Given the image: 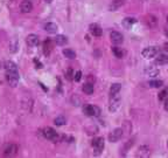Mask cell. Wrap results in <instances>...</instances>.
Wrapping results in <instances>:
<instances>
[{"instance_id": "cell-1", "label": "cell", "mask_w": 168, "mask_h": 158, "mask_svg": "<svg viewBox=\"0 0 168 158\" xmlns=\"http://www.w3.org/2000/svg\"><path fill=\"white\" fill-rule=\"evenodd\" d=\"M42 135H43L44 138L50 139V141H53V142H61V141L64 138V136L58 135L53 128H49V127H47V128H44V129L42 130Z\"/></svg>"}, {"instance_id": "cell-2", "label": "cell", "mask_w": 168, "mask_h": 158, "mask_svg": "<svg viewBox=\"0 0 168 158\" xmlns=\"http://www.w3.org/2000/svg\"><path fill=\"white\" fill-rule=\"evenodd\" d=\"M83 113L90 117H98L101 115V109L94 104H85L83 107Z\"/></svg>"}, {"instance_id": "cell-3", "label": "cell", "mask_w": 168, "mask_h": 158, "mask_svg": "<svg viewBox=\"0 0 168 158\" xmlns=\"http://www.w3.org/2000/svg\"><path fill=\"white\" fill-rule=\"evenodd\" d=\"M6 80L10 83L11 87H17L20 80V76L18 71H8L6 73Z\"/></svg>"}, {"instance_id": "cell-4", "label": "cell", "mask_w": 168, "mask_h": 158, "mask_svg": "<svg viewBox=\"0 0 168 158\" xmlns=\"http://www.w3.org/2000/svg\"><path fill=\"white\" fill-rule=\"evenodd\" d=\"M123 135H124V130H123L121 128H117V129H115V130L109 135V141L112 142V143L118 142V141L123 137Z\"/></svg>"}, {"instance_id": "cell-5", "label": "cell", "mask_w": 168, "mask_h": 158, "mask_svg": "<svg viewBox=\"0 0 168 158\" xmlns=\"http://www.w3.org/2000/svg\"><path fill=\"white\" fill-rule=\"evenodd\" d=\"M91 145L94 146V149L96 150L97 153H101L104 149V139L102 137H97V138H94L92 139V143Z\"/></svg>"}, {"instance_id": "cell-6", "label": "cell", "mask_w": 168, "mask_h": 158, "mask_svg": "<svg viewBox=\"0 0 168 158\" xmlns=\"http://www.w3.org/2000/svg\"><path fill=\"white\" fill-rule=\"evenodd\" d=\"M156 53H158V50H156L155 47H146V48L142 49L141 55L145 59H152V57H154L156 55Z\"/></svg>"}, {"instance_id": "cell-7", "label": "cell", "mask_w": 168, "mask_h": 158, "mask_svg": "<svg viewBox=\"0 0 168 158\" xmlns=\"http://www.w3.org/2000/svg\"><path fill=\"white\" fill-rule=\"evenodd\" d=\"M17 152H18V146L15 144H8L4 149V156H6V157L15 156Z\"/></svg>"}, {"instance_id": "cell-8", "label": "cell", "mask_w": 168, "mask_h": 158, "mask_svg": "<svg viewBox=\"0 0 168 158\" xmlns=\"http://www.w3.org/2000/svg\"><path fill=\"white\" fill-rule=\"evenodd\" d=\"M119 104H120L119 94L111 96V100H110V111H116L119 108Z\"/></svg>"}, {"instance_id": "cell-9", "label": "cell", "mask_w": 168, "mask_h": 158, "mask_svg": "<svg viewBox=\"0 0 168 158\" xmlns=\"http://www.w3.org/2000/svg\"><path fill=\"white\" fill-rule=\"evenodd\" d=\"M20 10L22 13H31L33 10V4L29 1V0H22L20 4Z\"/></svg>"}, {"instance_id": "cell-10", "label": "cell", "mask_w": 168, "mask_h": 158, "mask_svg": "<svg viewBox=\"0 0 168 158\" xmlns=\"http://www.w3.org/2000/svg\"><path fill=\"white\" fill-rule=\"evenodd\" d=\"M110 39H111V41H112L113 43H116V45H119V43H121V42L124 41L123 35H121L119 32H116V31H113V32L110 33Z\"/></svg>"}, {"instance_id": "cell-11", "label": "cell", "mask_w": 168, "mask_h": 158, "mask_svg": "<svg viewBox=\"0 0 168 158\" xmlns=\"http://www.w3.org/2000/svg\"><path fill=\"white\" fill-rule=\"evenodd\" d=\"M39 42H40L39 36L35 35V34H29V35L26 38V43H27L29 47H35V46L39 45Z\"/></svg>"}, {"instance_id": "cell-12", "label": "cell", "mask_w": 168, "mask_h": 158, "mask_svg": "<svg viewBox=\"0 0 168 158\" xmlns=\"http://www.w3.org/2000/svg\"><path fill=\"white\" fill-rule=\"evenodd\" d=\"M3 67H4V69L6 70V73H8V71H18V66H17L13 61H10V60L4 61Z\"/></svg>"}, {"instance_id": "cell-13", "label": "cell", "mask_w": 168, "mask_h": 158, "mask_svg": "<svg viewBox=\"0 0 168 158\" xmlns=\"http://www.w3.org/2000/svg\"><path fill=\"white\" fill-rule=\"evenodd\" d=\"M89 31H90L91 35H94V36H101L103 34V31H102L101 26L97 25V24H91L90 27H89Z\"/></svg>"}, {"instance_id": "cell-14", "label": "cell", "mask_w": 168, "mask_h": 158, "mask_svg": "<svg viewBox=\"0 0 168 158\" xmlns=\"http://www.w3.org/2000/svg\"><path fill=\"white\" fill-rule=\"evenodd\" d=\"M43 28H44V31H46L47 33H49V34H56V32L58 31V26H57L56 24H54V22H47V24L43 26Z\"/></svg>"}, {"instance_id": "cell-15", "label": "cell", "mask_w": 168, "mask_h": 158, "mask_svg": "<svg viewBox=\"0 0 168 158\" xmlns=\"http://www.w3.org/2000/svg\"><path fill=\"white\" fill-rule=\"evenodd\" d=\"M145 73L148 75V76H151V77H154V76H156V75H159V69L156 68V67H154V66H147L146 68H145Z\"/></svg>"}, {"instance_id": "cell-16", "label": "cell", "mask_w": 168, "mask_h": 158, "mask_svg": "<svg viewBox=\"0 0 168 158\" xmlns=\"http://www.w3.org/2000/svg\"><path fill=\"white\" fill-rule=\"evenodd\" d=\"M67 42H68V39H67L65 35L58 34V35H56V36L54 38V43L57 45V46H63V45H65Z\"/></svg>"}, {"instance_id": "cell-17", "label": "cell", "mask_w": 168, "mask_h": 158, "mask_svg": "<svg viewBox=\"0 0 168 158\" xmlns=\"http://www.w3.org/2000/svg\"><path fill=\"white\" fill-rule=\"evenodd\" d=\"M149 152H151V150H149V148H148L147 145H141V146L138 149V153H137V156H140V157H147V156L149 155Z\"/></svg>"}, {"instance_id": "cell-18", "label": "cell", "mask_w": 168, "mask_h": 158, "mask_svg": "<svg viewBox=\"0 0 168 158\" xmlns=\"http://www.w3.org/2000/svg\"><path fill=\"white\" fill-rule=\"evenodd\" d=\"M155 63L159 64V66H162V64L168 63V56L165 55V54H159V55L155 57Z\"/></svg>"}, {"instance_id": "cell-19", "label": "cell", "mask_w": 168, "mask_h": 158, "mask_svg": "<svg viewBox=\"0 0 168 158\" xmlns=\"http://www.w3.org/2000/svg\"><path fill=\"white\" fill-rule=\"evenodd\" d=\"M112 53L118 59H123L125 56V50L123 48H119V47H112Z\"/></svg>"}, {"instance_id": "cell-20", "label": "cell", "mask_w": 168, "mask_h": 158, "mask_svg": "<svg viewBox=\"0 0 168 158\" xmlns=\"http://www.w3.org/2000/svg\"><path fill=\"white\" fill-rule=\"evenodd\" d=\"M82 90L87 95H91V94H94V90H95V88H94V83H85L83 87H82Z\"/></svg>"}, {"instance_id": "cell-21", "label": "cell", "mask_w": 168, "mask_h": 158, "mask_svg": "<svg viewBox=\"0 0 168 158\" xmlns=\"http://www.w3.org/2000/svg\"><path fill=\"white\" fill-rule=\"evenodd\" d=\"M146 22H147V25H148L151 28H154V27H156L158 20H156V18H155L154 15L149 14V15H147V20H146Z\"/></svg>"}, {"instance_id": "cell-22", "label": "cell", "mask_w": 168, "mask_h": 158, "mask_svg": "<svg viewBox=\"0 0 168 158\" xmlns=\"http://www.w3.org/2000/svg\"><path fill=\"white\" fill-rule=\"evenodd\" d=\"M62 53H63V55H64L67 59L72 60V59L76 57V53H75V50H72V49H70V48H64Z\"/></svg>"}, {"instance_id": "cell-23", "label": "cell", "mask_w": 168, "mask_h": 158, "mask_svg": "<svg viewBox=\"0 0 168 158\" xmlns=\"http://www.w3.org/2000/svg\"><path fill=\"white\" fill-rule=\"evenodd\" d=\"M121 89V86L119 83H113L110 88V96H113V95H118L119 92Z\"/></svg>"}, {"instance_id": "cell-24", "label": "cell", "mask_w": 168, "mask_h": 158, "mask_svg": "<svg viewBox=\"0 0 168 158\" xmlns=\"http://www.w3.org/2000/svg\"><path fill=\"white\" fill-rule=\"evenodd\" d=\"M53 49V45H51V40H46L43 43V52L46 55H49L50 52Z\"/></svg>"}, {"instance_id": "cell-25", "label": "cell", "mask_w": 168, "mask_h": 158, "mask_svg": "<svg viewBox=\"0 0 168 158\" xmlns=\"http://www.w3.org/2000/svg\"><path fill=\"white\" fill-rule=\"evenodd\" d=\"M54 123L56 124V125H58V127H61V125H64L65 123H67V118L64 117V116H57L55 120H54Z\"/></svg>"}, {"instance_id": "cell-26", "label": "cell", "mask_w": 168, "mask_h": 158, "mask_svg": "<svg viewBox=\"0 0 168 158\" xmlns=\"http://www.w3.org/2000/svg\"><path fill=\"white\" fill-rule=\"evenodd\" d=\"M149 86L153 87V88H160L163 86V82L161 80H154V81H151L149 82Z\"/></svg>"}, {"instance_id": "cell-27", "label": "cell", "mask_w": 168, "mask_h": 158, "mask_svg": "<svg viewBox=\"0 0 168 158\" xmlns=\"http://www.w3.org/2000/svg\"><path fill=\"white\" fill-rule=\"evenodd\" d=\"M135 22H137V20H135L134 18H126V19L123 21L124 26H126V27H130L131 25H133V24H135Z\"/></svg>"}, {"instance_id": "cell-28", "label": "cell", "mask_w": 168, "mask_h": 158, "mask_svg": "<svg viewBox=\"0 0 168 158\" xmlns=\"http://www.w3.org/2000/svg\"><path fill=\"white\" fill-rule=\"evenodd\" d=\"M168 96V89L166 90H162L160 94H159V101H165V99Z\"/></svg>"}, {"instance_id": "cell-29", "label": "cell", "mask_w": 168, "mask_h": 158, "mask_svg": "<svg viewBox=\"0 0 168 158\" xmlns=\"http://www.w3.org/2000/svg\"><path fill=\"white\" fill-rule=\"evenodd\" d=\"M67 78H68V80H72V78H74V76H75V74H74V71H72V69L71 68H69L68 70H67Z\"/></svg>"}, {"instance_id": "cell-30", "label": "cell", "mask_w": 168, "mask_h": 158, "mask_svg": "<svg viewBox=\"0 0 168 158\" xmlns=\"http://www.w3.org/2000/svg\"><path fill=\"white\" fill-rule=\"evenodd\" d=\"M124 4V0H115V1H113V10L115 8H117V7H119V6H121Z\"/></svg>"}, {"instance_id": "cell-31", "label": "cell", "mask_w": 168, "mask_h": 158, "mask_svg": "<svg viewBox=\"0 0 168 158\" xmlns=\"http://www.w3.org/2000/svg\"><path fill=\"white\" fill-rule=\"evenodd\" d=\"M81 78H82V71H76V74H75V76H74V80L76 81V82H79L81 81Z\"/></svg>"}, {"instance_id": "cell-32", "label": "cell", "mask_w": 168, "mask_h": 158, "mask_svg": "<svg viewBox=\"0 0 168 158\" xmlns=\"http://www.w3.org/2000/svg\"><path fill=\"white\" fill-rule=\"evenodd\" d=\"M133 144H134V141H133V139L127 141V143H126V144H125V146H124V150H128V149H130V148H131Z\"/></svg>"}, {"instance_id": "cell-33", "label": "cell", "mask_w": 168, "mask_h": 158, "mask_svg": "<svg viewBox=\"0 0 168 158\" xmlns=\"http://www.w3.org/2000/svg\"><path fill=\"white\" fill-rule=\"evenodd\" d=\"M165 109L168 110V96L165 99Z\"/></svg>"}, {"instance_id": "cell-34", "label": "cell", "mask_w": 168, "mask_h": 158, "mask_svg": "<svg viewBox=\"0 0 168 158\" xmlns=\"http://www.w3.org/2000/svg\"><path fill=\"white\" fill-rule=\"evenodd\" d=\"M163 50H165V52H168V42H166V43L163 45Z\"/></svg>"}, {"instance_id": "cell-35", "label": "cell", "mask_w": 168, "mask_h": 158, "mask_svg": "<svg viewBox=\"0 0 168 158\" xmlns=\"http://www.w3.org/2000/svg\"><path fill=\"white\" fill-rule=\"evenodd\" d=\"M165 35H166V36L168 38V25H167V26L165 27Z\"/></svg>"}, {"instance_id": "cell-36", "label": "cell", "mask_w": 168, "mask_h": 158, "mask_svg": "<svg viewBox=\"0 0 168 158\" xmlns=\"http://www.w3.org/2000/svg\"><path fill=\"white\" fill-rule=\"evenodd\" d=\"M46 1H47V3H51V1H53V0H46Z\"/></svg>"}, {"instance_id": "cell-37", "label": "cell", "mask_w": 168, "mask_h": 158, "mask_svg": "<svg viewBox=\"0 0 168 158\" xmlns=\"http://www.w3.org/2000/svg\"><path fill=\"white\" fill-rule=\"evenodd\" d=\"M167 148H168V141H167Z\"/></svg>"}, {"instance_id": "cell-38", "label": "cell", "mask_w": 168, "mask_h": 158, "mask_svg": "<svg viewBox=\"0 0 168 158\" xmlns=\"http://www.w3.org/2000/svg\"><path fill=\"white\" fill-rule=\"evenodd\" d=\"M167 22H168V17H167Z\"/></svg>"}]
</instances>
